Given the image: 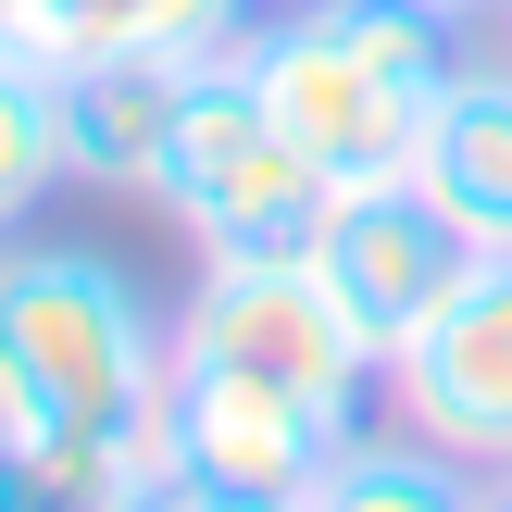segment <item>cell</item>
Returning a JSON list of instances; mask_svg holds the SVG:
<instances>
[{"mask_svg": "<svg viewBox=\"0 0 512 512\" xmlns=\"http://www.w3.org/2000/svg\"><path fill=\"white\" fill-rule=\"evenodd\" d=\"M500 38H512V0H500Z\"/></svg>", "mask_w": 512, "mask_h": 512, "instance_id": "d6986e66", "label": "cell"}, {"mask_svg": "<svg viewBox=\"0 0 512 512\" xmlns=\"http://www.w3.org/2000/svg\"><path fill=\"white\" fill-rule=\"evenodd\" d=\"M300 263L325 275V300H338L350 325H363V350L388 363V350H413L425 325H438V300L463 288L488 250L463 238V225L438 213V200L413 188V175H350V188L313 200V225H300Z\"/></svg>", "mask_w": 512, "mask_h": 512, "instance_id": "5b68a950", "label": "cell"}, {"mask_svg": "<svg viewBox=\"0 0 512 512\" xmlns=\"http://www.w3.org/2000/svg\"><path fill=\"white\" fill-rule=\"evenodd\" d=\"M175 363L275 375V388L325 400L338 425H363V388L388 375L300 250H200V288H188V313H175Z\"/></svg>", "mask_w": 512, "mask_h": 512, "instance_id": "277c9868", "label": "cell"}, {"mask_svg": "<svg viewBox=\"0 0 512 512\" xmlns=\"http://www.w3.org/2000/svg\"><path fill=\"white\" fill-rule=\"evenodd\" d=\"M188 75H200L188 50H100V63H63L50 75V100H63V175L75 188H138L150 200Z\"/></svg>", "mask_w": 512, "mask_h": 512, "instance_id": "ba28073f", "label": "cell"}, {"mask_svg": "<svg viewBox=\"0 0 512 512\" xmlns=\"http://www.w3.org/2000/svg\"><path fill=\"white\" fill-rule=\"evenodd\" d=\"M388 400H400L413 438L463 450L475 475L512 463V250H488V263L438 300V325H425L413 350H388Z\"/></svg>", "mask_w": 512, "mask_h": 512, "instance_id": "52a82bcc", "label": "cell"}, {"mask_svg": "<svg viewBox=\"0 0 512 512\" xmlns=\"http://www.w3.org/2000/svg\"><path fill=\"white\" fill-rule=\"evenodd\" d=\"M400 175L475 250H512V63H450V88L425 100V138Z\"/></svg>", "mask_w": 512, "mask_h": 512, "instance_id": "9c48e42d", "label": "cell"}, {"mask_svg": "<svg viewBox=\"0 0 512 512\" xmlns=\"http://www.w3.org/2000/svg\"><path fill=\"white\" fill-rule=\"evenodd\" d=\"M263 13H313V0H263Z\"/></svg>", "mask_w": 512, "mask_h": 512, "instance_id": "e0dca14e", "label": "cell"}, {"mask_svg": "<svg viewBox=\"0 0 512 512\" xmlns=\"http://www.w3.org/2000/svg\"><path fill=\"white\" fill-rule=\"evenodd\" d=\"M238 13L250 0H13V50H38L50 75L63 63H100V50H238Z\"/></svg>", "mask_w": 512, "mask_h": 512, "instance_id": "30bf717a", "label": "cell"}, {"mask_svg": "<svg viewBox=\"0 0 512 512\" xmlns=\"http://www.w3.org/2000/svg\"><path fill=\"white\" fill-rule=\"evenodd\" d=\"M0 38H13V0H0Z\"/></svg>", "mask_w": 512, "mask_h": 512, "instance_id": "ac0fdd59", "label": "cell"}, {"mask_svg": "<svg viewBox=\"0 0 512 512\" xmlns=\"http://www.w3.org/2000/svg\"><path fill=\"white\" fill-rule=\"evenodd\" d=\"M113 512H238V500H200L175 463H150V475H125V488H113Z\"/></svg>", "mask_w": 512, "mask_h": 512, "instance_id": "5bb4252c", "label": "cell"}, {"mask_svg": "<svg viewBox=\"0 0 512 512\" xmlns=\"http://www.w3.org/2000/svg\"><path fill=\"white\" fill-rule=\"evenodd\" d=\"M250 88L275 100L288 150L350 188V175H400L425 138V100L450 88V25L413 13V0H313V13H263L238 38Z\"/></svg>", "mask_w": 512, "mask_h": 512, "instance_id": "7a4b0ae2", "label": "cell"}, {"mask_svg": "<svg viewBox=\"0 0 512 512\" xmlns=\"http://www.w3.org/2000/svg\"><path fill=\"white\" fill-rule=\"evenodd\" d=\"M0 512H113V500H100L88 475H63V463H38V450L0 438Z\"/></svg>", "mask_w": 512, "mask_h": 512, "instance_id": "4fadbf2b", "label": "cell"}, {"mask_svg": "<svg viewBox=\"0 0 512 512\" xmlns=\"http://www.w3.org/2000/svg\"><path fill=\"white\" fill-rule=\"evenodd\" d=\"M350 425L325 400L275 388V375H238V363H175V400H163V463L188 475L200 500H238V512H300Z\"/></svg>", "mask_w": 512, "mask_h": 512, "instance_id": "8992f818", "label": "cell"}, {"mask_svg": "<svg viewBox=\"0 0 512 512\" xmlns=\"http://www.w3.org/2000/svg\"><path fill=\"white\" fill-rule=\"evenodd\" d=\"M63 188V100H50V63L0 38V238H13L38 200Z\"/></svg>", "mask_w": 512, "mask_h": 512, "instance_id": "7c38bea8", "label": "cell"}, {"mask_svg": "<svg viewBox=\"0 0 512 512\" xmlns=\"http://www.w3.org/2000/svg\"><path fill=\"white\" fill-rule=\"evenodd\" d=\"M150 200H163L200 250H300L325 175L288 150V125H275V100L250 88V63L213 50V63L188 75V100H175V138H163Z\"/></svg>", "mask_w": 512, "mask_h": 512, "instance_id": "3957f363", "label": "cell"}, {"mask_svg": "<svg viewBox=\"0 0 512 512\" xmlns=\"http://www.w3.org/2000/svg\"><path fill=\"white\" fill-rule=\"evenodd\" d=\"M488 512H512V463H488Z\"/></svg>", "mask_w": 512, "mask_h": 512, "instance_id": "2e32d148", "label": "cell"}, {"mask_svg": "<svg viewBox=\"0 0 512 512\" xmlns=\"http://www.w3.org/2000/svg\"><path fill=\"white\" fill-rule=\"evenodd\" d=\"M163 400H175V338L125 263L63 238L0 250V438L13 450L113 500L125 475L163 463Z\"/></svg>", "mask_w": 512, "mask_h": 512, "instance_id": "6da1fadb", "label": "cell"}, {"mask_svg": "<svg viewBox=\"0 0 512 512\" xmlns=\"http://www.w3.org/2000/svg\"><path fill=\"white\" fill-rule=\"evenodd\" d=\"M300 512H488V475L463 450H438V438H363L350 425Z\"/></svg>", "mask_w": 512, "mask_h": 512, "instance_id": "8fae6325", "label": "cell"}, {"mask_svg": "<svg viewBox=\"0 0 512 512\" xmlns=\"http://www.w3.org/2000/svg\"><path fill=\"white\" fill-rule=\"evenodd\" d=\"M413 13H438V25H463V13H500V0H413Z\"/></svg>", "mask_w": 512, "mask_h": 512, "instance_id": "9a60e30c", "label": "cell"}]
</instances>
